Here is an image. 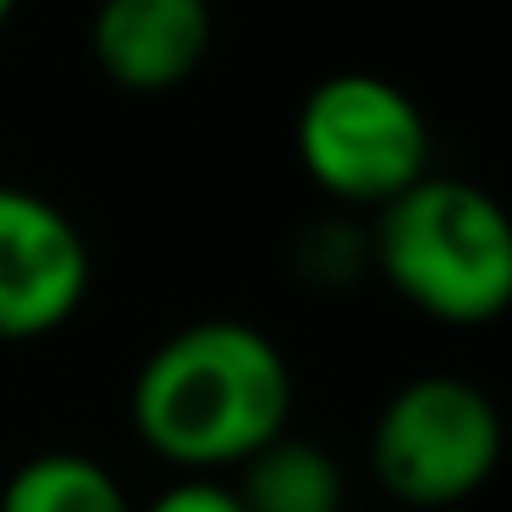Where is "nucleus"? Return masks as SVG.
Masks as SVG:
<instances>
[{
    "label": "nucleus",
    "mask_w": 512,
    "mask_h": 512,
    "mask_svg": "<svg viewBox=\"0 0 512 512\" xmlns=\"http://www.w3.org/2000/svg\"><path fill=\"white\" fill-rule=\"evenodd\" d=\"M298 375L254 320L210 314L160 336L127 391V419L149 457L177 474H237L259 446L292 430Z\"/></svg>",
    "instance_id": "obj_1"
},
{
    "label": "nucleus",
    "mask_w": 512,
    "mask_h": 512,
    "mask_svg": "<svg viewBox=\"0 0 512 512\" xmlns=\"http://www.w3.org/2000/svg\"><path fill=\"white\" fill-rule=\"evenodd\" d=\"M375 276L435 325H496L512 309V221L490 188L430 171L369 221Z\"/></svg>",
    "instance_id": "obj_2"
},
{
    "label": "nucleus",
    "mask_w": 512,
    "mask_h": 512,
    "mask_svg": "<svg viewBox=\"0 0 512 512\" xmlns=\"http://www.w3.org/2000/svg\"><path fill=\"white\" fill-rule=\"evenodd\" d=\"M298 166L336 210H386L435 171V133L424 105L380 72H331L292 116Z\"/></svg>",
    "instance_id": "obj_3"
},
{
    "label": "nucleus",
    "mask_w": 512,
    "mask_h": 512,
    "mask_svg": "<svg viewBox=\"0 0 512 512\" xmlns=\"http://www.w3.org/2000/svg\"><path fill=\"white\" fill-rule=\"evenodd\" d=\"M507 452L501 408L479 380L430 369L380 402L369 424V474L397 507L446 512L474 501Z\"/></svg>",
    "instance_id": "obj_4"
},
{
    "label": "nucleus",
    "mask_w": 512,
    "mask_h": 512,
    "mask_svg": "<svg viewBox=\"0 0 512 512\" xmlns=\"http://www.w3.org/2000/svg\"><path fill=\"white\" fill-rule=\"evenodd\" d=\"M94 287V248L72 210L0 182V347H28L78 320Z\"/></svg>",
    "instance_id": "obj_5"
},
{
    "label": "nucleus",
    "mask_w": 512,
    "mask_h": 512,
    "mask_svg": "<svg viewBox=\"0 0 512 512\" xmlns=\"http://www.w3.org/2000/svg\"><path fill=\"white\" fill-rule=\"evenodd\" d=\"M215 50V0H100L89 56L111 89L171 94L204 72Z\"/></svg>",
    "instance_id": "obj_6"
},
{
    "label": "nucleus",
    "mask_w": 512,
    "mask_h": 512,
    "mask_svg": "<svg viewBox=\"0 0 512 512\" xmlns=\"http://www.w3.org/2000/svg\"><path fill=\"white\" fill-rule=\"evenodd\" d=\"M243 512H347V468L309 435H276L232 479Z\"/></svg>",
    "instance_id": "obj_7"
},
{
    "label": "nucleus",
    "mask_w": 512,
    "mask_h": 512,
    "mask_svg": "<svg viewBox=\"0 0 512 512\" xmlns=\"http://www.w3.org/2000/svg\"><path fill=\"white\" fill-rule=\"evenodd\" d=\"M0 512H138L116 468L89 452H34L6 474Z\"/></svg>",
    "instance_id": "obj_8"
},
{
    "label": "nucleus",
    "mask_w": 512,
    "mask_h": 512,
    "mask_svg": "<svg viewBox=\"0 0 512 512\" xmlns=\"http://www.w3.org/2000/svg\"><path fill=\"white\" fill-rule=\"evenodd\" d=\"M287 270L320 298H342V292L364 287L375 276L369 259V226L347 210L309 215L298 232L287 237Z\"/></svg>",
    "instance_id": "obj_9"
},
{
    "label": "nucleus",
    "mask_w": 512,
    "mask_h": 512,
    "mask_svg": "<svg viewBox=\"0 0 512 512\" xmlns=\"http://www.w3.org/2000/svg\"><path fill=\"white\" fill-rule=\"evenodd\" d=\"M138 512H243V501H237V490L226 485V479L177 474L166 490H155Z\"/></svg>",
    "instance_id": "obj_10"
},
{
    "label": "nucleus",
    "mask_w": 512,
    "mask_h": 512,
    "mask_svg": "<svg viewBox=\"0 0 512 512\" xmlns=\"http://www.w3.org/2000/svg\"><path fill=\"white\" fill-rule=\"evenodd\" d=\"M17 6H23V0H0V28H6V23L17 17Z\"/></svg>",
    "instance_id": "obj_11"
}]
</instances>
